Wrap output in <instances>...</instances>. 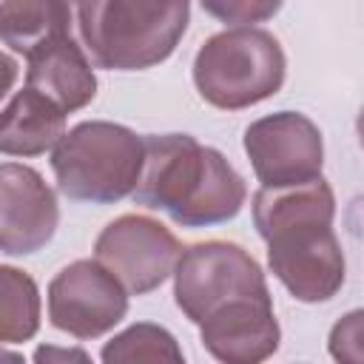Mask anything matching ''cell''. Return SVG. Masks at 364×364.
<instances>
[{
  "instance_id": "obj_1",
  "label": "cell",
  "mask_w": 364,
  "mask_h": 364,
  "mask_svg": "<svg viewBox=\"0 0 364 364\" xmlns=\"http://www.w3.org/2000/svg\"><path fill=\"white\" fill-rule=\"evenodd\" d=\"M253 225L267 245V264L284 290L304 304L330 301L344 284V250L333 230L336 193L324 176L301 185L259 188Z\"/></svg>"
},
{
  "instance_id": "obj_16",
  "label": "cell",
  "mask_w": 364,
  "mask_h": 364,
  "mask_svg": "<svg viewBox=\"0 0 364 364\" xmlns=\"http://www.w3.org/2000/svg\"><path fill=\"white\" fill-rule=\"evenodd\" d=\"M100 358L105 364H134V361H171L182 364L185 353L176 344L173 333L154 321H136L105 341Z\"/></svg>"
},
{
  "instance_id": "obj_9",
  "label": "cell",
  "mask_w": 364,
  "mask_h": 364,
  "mask_svg": "<svg viewBox=\"0 0 364 364\" xmlns=\"http://www.w3.org/2000/svg\"><path fill=\"white\" fill-rule=\"evenodd\" d=\"M179 256L182 245L171 228L145 213L117 216L94 242V259H100L131 296L156 290L168 276H173Z\"/></svg>"
},
{
  "instance_id": "obj_11",
  "label": "cell",
  "mask_w": 364,
  "mask_h": 364,
  "mask_svg": "<svg viewBox=\"0 0 364 364\" xmlns=\"http://www.w3.org/2000/svg\"><path fill=\"white\" fill-rule=\"evenodd\" d=\"M196 327L202 347L225 364H259L270 358L282 341L273 296L230 301Z\"/></svg>"
},
{
  "instance_id": "obj_13",
  "label": "cell",
  "mask_w": 364,
  "mask_h": 364,
  "mask_svg": "<svg viewBox=\"0 0 364 364\" xmlns=\"http://www.w3.org/2000/svg\"><path fill=\"white\" fill-rule=\"evenodd\" d=\"M65 134V111L34 88H20L3 108L0 151L6 156H40Z\"/></svg>"
},
{
  "instance_id": "obj_19",
  "label": "cell",
  "mask_w": 364,
  "mask_h": 364,
  "mask_svg": "<svg viewBox=\"0 0 364 364\" xmlns=\"http://www.w3.org/2000/svg\"><path fill=\"white\" fill-rule=\"evenodd\" d=\"M355 134H358V145L364 148V108H361L358 117H355Z\"/></svg>"
},
{
  "instance_id": "obj_15",
  "label": "cell",
  "mask_w": 364,
  "mask_h": 364,
  "mask_svg": "<svg viewBox=\"0 0 364 364\" xmlns=\"http://www.w3.org/2000/svg\"><path fill=\"white\" fill-rule=\"evenodd\" d=\"M40 330V290L37 282L11 264L0 267V338L3 344H23Z\"/></svg>"
},
{
  "instance_id": "obj_2",
  "label": "cell",
  "mask_w": 364,
  "mask_h": 364,
  "mask_svg": "<svg viewBox=\"0 0 364 364\" xmlns=\"http://www.w3.org/2000/svg\"><path fill=\"white\" fill-rule=\"evenodd\" d=\"M145 162L134 188V202L168 213L182 228H210L230 222L247 185L228 156L202 145L191 134H148Z\"/></svg>"
},
{
  "instance_id": "obj_7",
  "label": "cell",
  "mask_w": 364,
  "mask_h": 364,
  "mask_svg": "<svg viewBox=\"0 0 364 364\" xmlns=\"http://www.w3.org/2000/svg\"><path fill=\"white\" fill-rule=\"evenodd\" d=\"M128 296L100 259H77L48 282V321L74 338H100L125 318Z\"/></svg>"
},
{
  "instance_id": "obj_14",
  "label": "cell",
  "mask_w": 364,
  "mask_h": 364,
  "mask_svg": "<svg viewBox=\"0 0 364 364\" xmlns=\"http://www.w3.org/2000/svg\"><path fill=\"white\" fill-rule=\"evenodd\" d=\"M0 34L6 48L23 57L65 40V0H3Z\"/></svg>"
},
{
  "instance_id": "obj_10",
  "label": "cell",
  "mask_w": 364,
  "mask_h": 364,
  "mask_svg": "<svg viewBox=\"0 0 364 364\" xmlns=\"http://www.w3.org/2000/svg\"><path fill=\"white\" fill-rule=\"evenodd\" d=\"M60 225L57 193L46 179L20 162L0 165V250L28 256L46 247Z\"/></svg>"
},
{
  "instance_id": "obj_18",
  "label": "cell",
  "mask_w": 364,
  "mask_h": 364,
  "mask_svg": "<svg viewBox=\"0 0 364 364\" xmlns=\"http://www.w3.org/2000/svg\"><path fill=\"white\" fill-rule=\"evenodd\" d=\"M327 353L341 364H364V307L344 313L330 327Z\"/></svg>"
},
{
  "instance_id": "obj_5",
  "label": "cell",
  "mask_w": 364,
  "mask_h": 364,
  "mask_svg": "<svg viewBox=\"0 0 364 364\" xmlns=\"http://www.w3.org/2000/svg\"><path fill=\"white\" fill-rule=\"evenodd\" d=\"M191 23V0H105L97 68L145 71L165 63Z\"/></svg>"
},
{
  "instance_id": "obj_12",
  "label": "cell",
  "mask_w": 364,
  "mask_h": 364,
  "mask_svg": "<svg viewBox=\"0 0 364 364\" xmlns=\"http://www.w3.org/2000/svg\"><path fill=\"white\" fill-rule=\"evenodd\" d=\"M26 85L57 102L65 114L85 108L97 97L91 60L71 40H54L26 57Z\"/></svg>"
},
{
  "instance_id": "obj_17",
  "label": "cell",
  "mask_w": 364,
  "mask_h": 364,
  "mask_svg": "<svg viewBox=\"0 0 364 364\" xmlns=\"http://www.w3.org/2000/svg\"><path fill=\"white\" fill-rule=\"evenodd\" d=\"M199 6L228 28H245L276 17L284 0H199Z\"/></svg>"
},
{
  "instance_id": "obj_8",
  "label": "cell",
  "mask_w": 364,
  "mask_h": 364,
  "mask_svg": "<svg viewBox=\"0 0 364 364\" xmlns=\"http://www.w3.org/2000/svg\"><path fill=\"white\" fill-rule=\"evenodd\" d=\"M242 145L262 188L301 185L321 176L324 139L318 125L301 111H276L253 119Z\"/></svg>"
},
{
  "instance_id": "obj_3",
  "label": "cell",
  "mask_w": 364,
  "mask_h": 364,
  "mask_svg": "<svg viewBox=\"0 0 364 364\" xmlns=\"http://www.w3.org/2000/svg\"><path fill=\"white\" fill-rule=\"evenodd\" d=\"M142 162L145 139L128 125L108 119L77 122L51 151L60 193L91 205H114L134 196Z\"/></svg>"
},
{
  "instance_id": "obj_6",
  "label": "cell",
  "mask_w": 364,
  "mask_h": 364,
  "mask_svg": "<svg viewBox=\"0 0 364 364\" xmlns=\"http://www.w3.org/2000/svg\"><path fill=\"white\" fill-rule=\"evenodd\" d=\"M270 296L264 270L236 242H196L182 250L173 270V301L191 324H202L219 307Z\"/></svg>"
},
{
  "instance_id": "obj_4",
  "label": "cell",
  "mask_w": 364,
  "mask_h": 364,
  "mask_svg": "<svg viewBox=\"0 0 364 364\" xmlns=\"http://www.w3.org/2000/svg\"><path fill=\"white\" fill-rule=\"evenodd\" d=\"M287 74L282 43L256 26L225 28L208 37L193 57L199 97L222 111H242L270 100Z\"/></svg>"
}]
</instances>
